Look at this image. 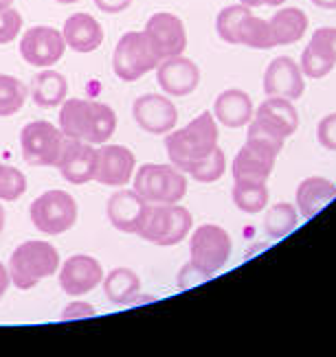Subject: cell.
<instances>
[{"instance_id":"6da1fadb","label":"cell","mask_w":336,"mask_h":357,"mask_svg":"<svg viewBox=\"0 0 336 357\" xmlns=\"http://www.w3.org/2000/svg\"><path fill=\"white\" fill-rule=\"evenodd\" d=\"M59 130L66 138L103 145L117 130V114L101 101L66 99L59 110Z\"/></svg>"},{"instance_id":"7a4b0ae2","label":"cell","mask_w":336,"mask_h":357,"mask_svg":"<svg viewBox=\"0 0 336 357\" xmlns=\"http://www.w3.org/2000/svg\"><path fill=\"white\" fill-rule=\"evenodd\" d=\"M218 121L211 112H200L185 128L172 130L165 138V149L170 162L178 167L182 174L196 162L209 158L218 149Z\"/></svg>"},{"instance_id":"3957f363","label":"cell","mask_w":336,"mask_h":357,"mask_svg":"<svg viewBox=\"0 0 336 357\" xmlns=\"http://www.w3.org/2000/svg\"><path fill=\"white\" fill-rule=\"evenodd\" d=\"M59 270V252L49 241H24L9 259V276L18 289H34Z\"/></svg>"},{"instance_id":"277c9868","label":"cell","mask_w":336,"mask_h":357,"mask_svg":"<svg viewBox=\"0 0 336 357\" xmlns=\"http://www.w3.org/2000/svg\"><path fill=\"white\" fill-rule=\"evenodd\" d=\"M134 191L149 204H178L187 193V174L174 165L147 162L134 172Z\"/></svg>"},{"instance_id":"5b68a950","label":"cell","mask_w":336,"mask_h":357,"mask_svg":"<svg viewBox=\"0 0 336 357\" xmlns=\"http://www.w3.org/2000/svg\"><path fill=\"white\" fill-rule=\"evenodd\" d=\"M159 53L152 46L145 31H128L119 38L112 55V70L121 82H139L147 73L156 70Z\"/></svg>"},{"instance_id":"8992f818","label":"cell","mask_w":336,"mask_h":357,"mask_svg":"<svg viewBox=\"0 0 336 357\" xmlns=\"http://www.w3.org/2000/svg\"><path fill=\"white\" fill-rule=\"evenodd\" d=\"M193 217L185 206L178 204H149L141 230L136 232L143 241L154 245H176L189 237Z\"/></svg>"},{"instance_id":"52a82bcc","label":"cell","mask_w":336,"mask_h":357,"mask_svg":"<svg viewBox=\"0 0 336 357\" xmlns=\"http://www.w3.org/2000/svg\"><path fill=\"white\" fill-rule=\"evenodd\" d=\"M29 217L44 235H62L78 222V202L66 191H47L29 206Z\"/></svg>"},{"instance_id":"ba28073f","label":"cell","mask_w":336,"mask_h":357,"mask_svg":"<svg viewBox=\"0 0 336 357\" xmlns=\"http://www.w3.org/2000/svg\"><path fill=\"white\" fill-rule=\"evenodd\" d=\"M231 235L216 224H203L193 230V235L189 239V261L207 274L220 272L228 257H231Z\"/></svg>"},{"instance_id":"9c48e42d","label":"cell","mask_w":336,"mask_h":357,"mask_svg":"<svg viewBox=\"0 0 336 357\" xmlns=\"http://www.w3.org/2000/svg\"><path fill=\"white\" fill-rule=\"evenodd\" d=\"M64 134L49 121L27 123L20 134L22 158L34 167H53L64 147Z\"/></svg>"},{"instance_id":"30bf717a","label":"cell","mask_w":336,"mask_h":357,"mask_svg":"<svg viewBox=\"0 0 336 357\" xmlns=\"http://www.w3.org/2000/svg\"><path fill=\"white\" fill-rule=\"evenodd\" d=\"M18 49L29 66L51 68L64 57L66 42H64L62 31L40 24V26H31L24 31Z\"/></svg>"},{"instance_id":"8fae6325","label":"cell","mask_w":336,"mask_h":357,"mask_svg":"<svg viewBox=\"0 0 336 357\" xmlns=\"http://www.w3.org/2000/svg\"><path fill=\"white\" fill-rule=\"evenodd\" d=\"M132 116L143 132L165 136L170 134L176 123H178V110L174 101L165 95H156V92H147V95L139 97L132 105Z\"/></svg>"},{"instance_id":"7c38bea8","label":"cell","mask_w":336,"mask_h":357,"mask_svg":"<svg viewBox=\"0 0 336 357\" xmlns=\"http://www.w3.org/2000/svg\"><path fill=\"white\" fill-rule=\"evenodd\" d=\"M145 33L161 59L182 55L187 49V29L176 13L159 11L145 22Z\"/></svg>"},{"instance_id":"4fadbf2b","label":"cell","mask_w":336,"mask_h":357,"mask_svg":"<svg viewBox=\"0 0 336 357\" xmlns=\"http://www.w3.org/2000/svg\"><path fill=\"white\" fill-rule=\"evenodd\" d=\"M305 92V77L293 57H275L264 70V95L297 101Z\"/></svg>"},{"instance_id":"5bb4252c","label":"cell","mask_w":336,"mask_h":357,"mask_svg":"<svg viewBox=\"0 0 336 357\" xmlns=\"http://www.w3.org/2000/svg\"><path fill=\"white\" fill-rule=\"evenodd\" d=\"M156 82L170 97H187L200 84V68L185 55L167 57L159 61Z\"/></svg>"},{"instance_id":"9a60e30c","label":"cell","mask_w":336,"mask_h":357,"mask_svg":"<svg viewBox=\"0 0 336 357\" xmlns=\"http://www.w3.org/2000/svg\"><path fill=\"white\" fill-rule=\"evenodd\" d=\"M136 172L134 153L124 145H101L97 149V169L95 180L103 186H115L121 189L126 186Z\"/></svg>"},{"instance_id":"2e32d148","label":"cell","mask_w":336,"mask_h":357,"mask_svg":"<svg viewBox=\"0 0 336 357\" xmlns=\"http://www.w3.org/2000/svg\"><path fill=\"white\" fill-rule=\"evenodd\" d=\"M55 167L59 169V174H62L66 182L86 184L90 180H95L97 149L90 143L75 141V138H64V147Z\"/></svg>"},{"instance_id":"e0dca14e","label":"cell","mask_w":336,"mask_h":357,"mask_svg":"<svg viewBox=\"0 0 336 357\" xmlns=\"http://www.w3.org/2000/svg\"><path fill=\"white\" fill-rule=\"evenodd\" d=\"M103 281L101 263L90 255H73L64 261L59 270V287L68 296H82V294L93 291Z\"/></svg>"},{"instance_id":"ac0fdd59","label":"cell","mask_w":336,"mask_h":357,"mask_svg":"<svg viewBox=\"0 0 336 357\" xmlns=\"http://www.w3.org/2000/svg\"><path fill=\"white\" fill-rule=\"evenodd\" d=\"M147 208H149V202H145L134 189H121L112 193V197L108 199L105 213H108V222L117 230L136 235L143 226Z\"/></svg>"},{"instance_id":"d6986e66","label":"cell","mask_w":336,"mask_h":357,"mask_svg":"<svg viewBox=\"0 0 336 357\" xmlns=\"http://www.w3.org/2000/svg\"><path fill=\"white\" fill-rule=\"evenodd\" d=\"M62 36L66 42V49L75 53H93L103 42V29L97 22V18H93L90 13L80 11V13H73L71 18H66Z\"/></svg>"},{"instance_id":"ffe728a7","label":"cell","mask_w":336,"mask_h":357,"mask_svg":"<svg viewBox=\"0 0 336 357\" xmlns=\"http://www.w3.org/2000/svg\"><path fill=\"white\" fill-rule=\"evenodd\" d=\"M253 101L244 90L240 88H228L222 90L216 97V103H213V116H216L218 123H222L224 128H244L253 121Z\"/></svg>"},{"instance_id":"44dd1931","label":"cell","mask_w":336,"mask_h":357,"mask_svg":"<svg viewBox=\"0 0 336 357\" xmlns=\"http://www.w3.org/2000/svg\"><path fill=\"white\" fill-rule=\"evenodd\" d=\"M253 119H257L268 130L282 134L284 138L293 136L299 128V112L295 103L284 97H266L262 105L257 107Z\"/></svg>"},{"instance_id":"7402d4cb","label":"cell","mask_w":336,"mask_h":357,"mask_svg":"<svg viewBox=\"0 0 336 357\" xmlns=\"http://www.w3.org/2000/svg\"><path fill=\"white\" fill-rule=\"evenodd\" d=\"M336 197V184L328 178L321 176H310L299 182L295 202H297V211L303 220H312V217L323 211L330 202Z\"/></svg>"},{"instance_id":"603a6c76","label":"cell","mask_w":336,"mask_h":357,"mask_svg":"<svg viewBox=\"0 0 336 357\" xmlns=\"http://www.w3.org/2000/svg\"><path fill=\"white\" fill-rule=\"evenodd\" d=\"M275 160L277 156H270V153L257 149L249 143H244L238 151V156L233 158L231 165V174L233 180H253V182H268Z\"/></svg>"},{"instance_id":"cb8c5ba5","label":"cell","mask_w":336,"mask_h":357,"mask_svg":"<svg viewBox=\"0 0 336 357\" xmlns=\"http://www.w3.org/2000/svg\"><path fill=\"white\" fill-rule=\"evenodd\" d=\"M268 24H270L275 46H288V44L299 42L305 36L310 20H308V15H305V11L299 7H282L277 13L270 15Z\"/></svg>"},{"instance_id":"d4e9b609","label":"cell","mask_w":336,"mask_h":357,"mask_svg":"<svg viewBox=\"0 0 336 357\" xmlns=\"http://www.w3.org/2000/svg\"><path fill=\"white\" fill-rule=\"evenodd\" d=\"M29 95H31L34 103L38 107H44V110L62 105L66 101V95H68L66 77L62 73H57V70L44 68L38 75H34Z\"/></svg>"},{"instance_id":"484cf974","label":"cell","mask_w":336,"mask_h":357,"mask_svg":"<svg viewBox=\"0 0 336 357\" xmlns=\"http://www.w3.org/2000/svg\"><path fill=\"white\" fill-rule=\"evenodd\" d=\"M103 294L115 305L136 303L141 294V278L130 268H115L103 276Z\"/></svg>"},{"instance_id":"4316f807","label":"cell","mask_w":336,"mask_h":357,"mask_svg":"<svg viewBox=\"0 0 336 357\" xmlns=\"http://www.w3.org/2000/svg\"><path fill=\"white\" fill-rule=\"evenodd\" d=\"M233 204L249 215L262 213L268 206V182H253V180H233Z\"/></svg>"},{"instance_id":"83f0119b","label":"cell","mask_w":336,"mask_h":357,"mask_svg":"<svg viewBox=\"0 0 336 357\" xmlns=\"http://www.w3.org/2000/svg\"><path fill=\"white\" fill-rule=\"evenodd\" d=\"M299 224V211L295 204L279 202L266 211L264 215V232L270 239H284L293 232Z\"/></svg>"},{"instance_id":"f1b7e54d","label":"cell","mask_w":336,"mask_h":357,"mask_svg":"<svg viewBox=\"0 0 336 357\" xmlns=\"http://www.w3.org/2000/svg\"><path fill=\"white\" fill-rule=\"evenodd\" d=\"M29 97V88L13 75L0 73V119L18 114Z\"/></svg>"},{"instance_id":"f546056e","label":"cell","mask_w":336,"mask_h":357,"mask_svg":"<svg viewBox=\"0 0 336 357\" xmlns=\"http://www.w3.org/2000/svg\"><path fill=\"white\" fill-rule=\"evenodd\" d=\"M238 40H240V46H249V49H264V51L266 49H275L268 20L257 18L253 11L242 20Z\"/></svg>"},{"instance_id":"4dcf8cb0","label":"cell","mask_w":336,"mask_h":357,"mask_svg":"<svg viewBox=\"0 0 336 357\" xmlns=\"http://www.w3.org/2000/svg\"><path fill=\"white\" fill-rule=\"evenodd\" d=\"M249 13H251V7H244V5L224 7L216 18V31H218L220 40L226 44H240V40H238L240 26H242V20L247 18Z\"/></svg>"},{"instance_id":"1f68e13d","label":"cell","mask_w":336,"mask_h":357,"mask_svg":"<svg viewBox=\"0 0 336 357\" xmlns=\"http://www.w3.org/2000/svg\"><path fill=\"white\" fill-rule=\"evenodd\" d=\"M247 143L262 149L266 153H270V156H279L284 145H286V138L277 132L268 130L266 126H262L257 119H253L249 123V134H247Z\"/></svg>"},{"instance_id":"d6a6232c","label":"cell","mask_w":336,"mask_h":357,"mask_svg":"<svg viewBox=\"0 0 336 357\" xmlns=\"http://www.w3.org/2000/svg\"><path fill=\"white\" fill-rule=\"evenodd\" d=\"M226 172V156L224 151L218 147L216 151L211 153L209 158L196 162L193 167L187 169V176H191L196 182H203V184H211V182H218Z\"/></svg>"},{"instance_id":"836d02e7","label":"cell","mask_w":336,"mask_h":357,"mask_svg":"<svg viewBox=\"0 0 336 357\" xmlns=\"http://www.w3.org/2000/svg\"><path fill=\"white\" fill-rule=\"evenodd\" d=\"M27 191V178L16 167H0V199L3 202H16Z\"/></svg>"},{"instance_id":"e575fe53","label":"cell","mask_w":336,"mask_h":357,"mask_svg":"<svg viewBox=\"0 0 336 357\" xmlns=\"http://www.w3.org/2000/svg\"><path fill=\"white\" fill-rule=\"evenodd\" d=\"M299 66H301L303 77H308V79H323V77H328L334 70L336 61H332V59L323 57L321 53L312 51L310 46H305L303 53H301Z\"/></svg>"},{"instance_id":"d590c367","label":"cell","mask_w":336,"mask_h":357,"mask_svg":"<svg viewBox=\"0 0 336 357\" xmlns=\"http://www.w3.org/2000/svg\"><path fill=\"white\" fill-rule=\"evenodd\" d=\"M22 15L13 7H3L0 9V44H11L18 38L22 31Z\"/></svg>"},{"instance_id":"8d00e7d4","label":"cell","mask_w":336,"mask_h":357,"mask_svg":"<svg viewBox=\"0 0 336 357\" xmlns=\"http://www.w3.org/2000/svg\"><path fill=\"white\" fill-rule=\"evenodd\" d=\"M308 46L312 51L321 53L323 57L336 61V26L316 29L312 33V38H310V42H308Z\"/></svg>"},{"instance_id":"74e56055","label":"cell","mask_w":336,"mask_h":357,"mask_svg":"<svg viewBox=\"0 0 336 357\" xmlns=\"http://www.w3.org/2000/svg\"><path fill=\"white\" fill-rule=\"evenodd\" d=\"M209 278H211V274H207L205 270H200L189 261L180 268V272L176 276V285H178V289H191V287L203 285L205 281H209Z\"/></svg>"},{"instance_id":"f35d334b","label":"cell","mask_w":336,"mask_h":357,"mask_svg":"<svg viewBox=\"0 0 336 357\" xmlns=\"http://www.w3.org/2000/svg\"><path fill=\"white\" fill-rule=\"evenodd\" d=\"M316 141L323 149L336 151V112H330V114H326L323 119L319 121Z\"/></svg>"},{"instance_id":"ab89813d","label":"cell","mask_w":336,"mask_h":357,"mask_svg":"<svg viewBox=\"0 0 336 357\" xmlns=\"http://www.w3.org/2000/svg\"><path fill=\"white\" fill-rule=\"evenodd\" d=\"M93 316H97V309L84 301H75L66 305L62 312V320H80V318H93Z\"/></svg>"},{"instance_id":"60d3db41","label":"cell","mask_w":336,"mask_h":357,"mask_svg":"<svg viewBox=\"0 0 336 357\" xmlns=\"http://www.w3.org/2000/svg\"><path fill=\"white\" fill-rule=\"evenodd\" d=\"M95 5L103 13H121L132 5V0H95Z\"/></svg>"},{"instance_id":"b9f144b4","label":"cell","mask_w":336,"mask_h":357,"mask_svg":"<svg viewBox=\"0 0 336 357\" xmlns=\"http://www.w3.org/2000/svg\"><path fill=\"white\" fill-rule=\"evenodd\" d=\"M9 283H11L9 268H7V266H3V263H0V301H3V296L7 294V289H9Z\"/></svg>"},{"instance_id":"7bdbcfd3","label":"cell","mask_w":336,"mask_h":357,"mask_svg":"<svg viewBox=\"0 0 336 357\" xmlns=\"http://www.w3.org/2000/svg\"><path fill=\"white\" fill-rule=\"evenodd\" d=\"M310 3L319 9H328V11L336 9V0H310Z\"/></svg>"},{"instance_id":"ee69618b","label":"cell","mask_w":336,"mask_h":357,"mask_svg":"<svg viewBox=\"0 0 336 357\" xmlns=\"http://www.w3.org/2000/svg\"><path fill=\"white\" fill-rule=\"evenodd\" d=\"M240 5L255 9V7H264V0H240Z\"/></svg>"},{"instance_id":"f6af8a7d","label":"cell","mask_w":336,"mask_h":357,"mask_svg":"<svg viewBox=\"0 0 336 357\" xmlns=\"http://www.w3.org/2000/svg\"><path fill=\"white\" fill-rule=\"evenodd\" d=\"M286 3V0H264V5H268V7H282Z\"/></svg>"},{"instance_id":"bcb514c9","label":"cell","mask_w":336,"mask_h":357,"mask_svg":"<svg viewBox=\"0 0 336 357\" xmlns=\"http://www.w3.org/2000/svg\"><path fill=\"white\" fill-rule=\"evenodd\" d=\"M3 228H5V208L0 206V232H3Z\"/></svg>"},{"instance_id":"7dc6e473","label":"cell","mask_w":336,"mask_h":357,"mask_svg":"<svg viewBox=\"0 0 336 357\" xmlns=\"http://www.w3.org/2000/svg\"><path fill=\"white\" fill-rule=\"evenodd\" d=\"M55 3H59V5H75V3H80V0H55Z\"/></svg>"},{"instance_id":"c3c4849f","label":"cell","mask_w":336,"mask_h":357,"mask_svg":"<svg viewBox=\"0 0 336 357\" xmlns=\"http://www.w3.org/2000/svg\"><path fill=\"white\" fill-rule=\"evenodd\" d=\"M13 5V0H0V9L3 7H11Z\"/></svg>"},{"instance_id":"681fc988","label":"cell","mask_w":336,"mask_h":357,"mask_svg":"<svg viewBox=\"0 0 336 357\" xmlns=\"http://www.w3.org/2000/svg\"><path fill=\"white\" fill-rule=\"evenodd\" d=\"M0 167H3V165H0Z\"/></svg>"}]
</instances>
